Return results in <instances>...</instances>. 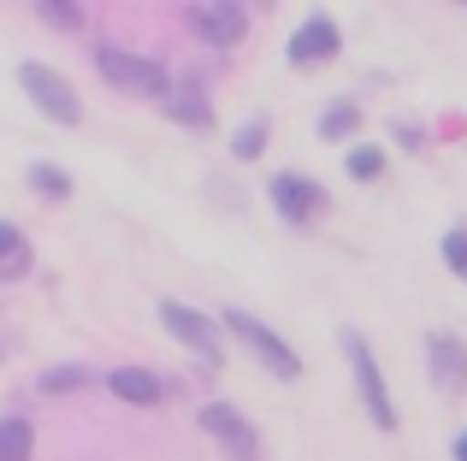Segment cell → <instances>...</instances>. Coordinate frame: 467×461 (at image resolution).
<instances>
[{
	"label": "cell",
	"instance_id": "8992f818",
	"mask_svg": "<svg viewBox=\"0 0 467 461\" xmlns=\"http://www.w3.org/2000/svg\"><path fill=\"white\" fill-rule=\"evenodd\" d=\"M202 426L219 438V450H225L231 461H254V426L237 415L231 403H207L202 408Z\"/></svg>",
	"mask_w": 467,
	"mask_h": 461
},
{
	"label": "cell",
	"instance_id": "30bf717a",
	"mask_svg": "<svg viewBox=\"0 0 467 461\" xmlns=\"http://www.w3.org/2000/svg\"><path fill=\"white\" fill-rule=\"evenodd\" d=\"M190 24H195V30H202L213 47H237L243 30H249L243 6H190Z\"/></svg>",
	"mask_w": 467,
	"mask_h": 461
},
{
	"label": "cell",
	"instance_id": "8fae6325",
	"mask_svg": "<svg viewBox=\"0 0 467 461\" xmlns=\"http://www.w3.org/2000/svg\"><path fill=\"white\" fill-rule=\"evenodd\" d=\"M107 391H113L119 403H142V408L166 396V391H160V379H154L149 367H113V373H107Z\"/></svg>",
	"mask_w": 467,
	"mask_h": 461
},
{
	"label": "cell",
	"instance_id": "ba28073f",
	"mask_svg": "<svg viewBox=\"0 0 467 461\" xmlns=\"http://www.w3.org/2000/svg\"><path fill=\"white\" fill-rule=\"evenodd\" d=\"M337 47H343V36H337V24H331L326 12H314V18L290 36V59H296V66H326Z\"/></svg>",
	"mask_w": 467,
	"mask_h": 461
},
{
	"label": "cell",
	"instance_id": "2e32d148",
	"mask_svg": "<svg viewBox=\"0 0 467 461\" xmlns=\"http://www.w3.org/2000/svg\"><path fill=\"white\" fill-rule=\"evenodd\" d=\"M379 172H385V154H379L373 142H355V149H349V178H355V184H373Z\"/></svg>",
	"mask_w": 467,
	"mask_h": 461
},
{
	"label": "cell",
	"instance_id": "3957f363",
	"mask_svg": "<svg viewBox=\"0 0 467 461\" xmlns=\"http://www.w3.org/2000/svg\"><path fill=\"white\" fill-rule=\"evenodd\" d=\"M18 83H24V95H30L47 118H59V125H78V118H83L78 89H71L59 71H47V66H36V59H30V66H18Z\"/></svg>",
	"mask_w": 467,
	"mask_h": 461
},
{
	"label": "cell",
	"instance_id": "7a4b0ae2",
	"mask_svg": "<svg viewBox=\"0 0 467 461\" xmlns=\"http://www.w3.org/2000/svg\"><path fill=\"white\" fill-rule=\"evenodd\" d=\"M343 349H349L355 391H361V403H367V415H373V426H379V432H397V408H390V391H385V379H379V367H373V349L361 343V332H343Z\"/></svg>",
	"mask_w": 467,
	"mask_h": 461
},
{
	"label": "cell",
	"instance_id": "52a82bcc",
	"mask_svg": "<svg viewBox=\"0 0 467 461\" xmlns=\"http://www.w3.org/2000/svg\"><path fill=\"white\" fill-rule=\"evenodd\" d=\"M266 196H273V208L285 213V220H314V213L326 208V190L308 184V178H296V172H278L273 184H266Z\"/></svg>",
	"mask_w": 467,
	"mask_h": 461
},
{
	"label": "cell",
	"instance_id": "9c48e42d",
	"mask_svg": "<svg viewBox=\"0 0 467 461\" xmlns=\"http://www.w3.org/2000/svg\"><path fill=\"white\" fill-rule=\"evenodd\" d=\"M426 361H432V379L444 396L467 391V343H456V337H432L426 343Z\"/></svg>",
	"mask_w": 467,
	"mask_h": 461
},
{
	"label": "cell",
	"instance_id": "ffe728a7",
	"mask_svg": "<svg viewBox=\"0 0 467 461\" xmlns=\"http://www.w3.org/2000/svg\"><path fill=\"white\" fill-rule=\"evenodd\" d=\"M444 261H450L456 278H467V230H450V237H444Z\"/></svg>",
	"mask_w": 467,
	"mask_h": 461
},
{
	"label": "cell",
	"instance_id": "d6986e66",
	"mask_svg": "<svg viewBox=\"0 0 467 461\" xmlns=\"http://www.w3.org/2000/svg\"><path fill=\"white\" fill-rule=\"evenodd\" d=\"M261 149H266V118H249V125L237 130V154H243V160H254Z\"/></svg>",
	"mask_w": 467,
	"mask_h": 461
},
{
	"label": "cell",
	"instance_id": "4fadbf2b",
	"mask_svg": "<svg viewBox=\"0 0 467 461\" xmlns=\"http://www.w3.org/2000/svg\"><path fill=\"white\" fill-rule=\"evenodd\" d=\"M30 450H36V426L18 420V415H6L0 420V461H30Z\"/></svg>",
	"mask_w": 467,
	"mask_h": 461
},
{
	"label": "cell",
	"instance_id": "7c38bea8",
	"mask_svg": "<svg viewBox=\"0 0 467 461\" xmlns=\"http://www.w3.org/2000/svg\"><path fill=\"white\" fill-rule=\"evenodd\" d=\"M24 272H30V242H24L18 225L0 220V284H12V278H24Z\"/></svg>",
	"mask_w": 467,
	"mask_h": 461
},
{
	"label": "cell",
	"instance_id": "e0dca14e",
	"mask_svg": "<svg viewBox=\"0 0 467 461\" xmlns=\"http://www.w3.org/2000/svg\"><path fill=\"white\" fill-rule=\"evenodd\" d=\"M30 184L42 190V196H54V201H66V196H71V178L59 172V166H30Z\"/></svg>",
	"mask_w": 467,
	"mask_h": 461
},
{
	"label": "cell",
	"instance_id": "7402d4cb",
	"mask_svg": "<svg viewBox=\"0 0 467 461\" xmlns=\"http://www.w3.org/2000/svg\"><path fill=\"white\" fill-rule=\"evenodd\" d=\"M456 461H467V432H462V438H456Z\"/></svg>",
	"mask_w": 467,
	"mask_h": 461
},
{
	"label": "cell",
	"instance_id": "44dd1931",
	"mask_svg": "<svg viewBox=\"0 0 467 461\" xmlns=\"http://www.w3.org/2000/svg\"><path fill=\"white\" fill-rule=\"evenodd\" d=\"M36 12H42V18H54L59 30H71V24H78V6H71V0H42Z\"/></svg>",
	"mask_w": 467,
	"mask_h": 461
},
{
	"label": "cell",
	"instance_id": "277c9868",
	"mask_svg": "<svg viewBox=\"0 0 467 461\" xmlns=\"http://www.w3.org/2000/svg\"><path fill=\"white\" fill-rule=\"evenodd\" d=\"M95 66H101L119 89H130V95H154V101H166V89H171L166 71H160L154 59H137V54H125V47H95Z\"/></svg>",
	"mask_w": 467,
	"mask_h": 461
},
{
	"label": "cell",
	"instance_id": "ac0fdd59",
	"mask_svg": "<svg viewBox=\"0 0 467 461\" xmlns=\"http://www.w3.org/2000/svg\"><path fill=\"white\" fill-rule=\"evenodd\" d=\"M355 125H361V113H355V107H331V113L319 118V137H349Z\"/></svg>",
	"mask_w": 467,
	"mask_h": 461
},
{
	"label": "cell",
	"instance_id": "5bb4252c",
	"mask_svg": "<svg viewBox=\"0 0 467 461\" xmlns=\"http://www.w3.org/2000/svg\"><path fill=\"white\" fill-rule=\"evenodd\" d=\"M83 384H95L89 367H47L42 379H36V391L42 396H66V391H83Z\"/></svg>",
	"mask_w": 467,
	"mask_h": 461
},
{
	"label": "cell",
	"instance_id": "5b68a950",
	"mask_svg": "<svg viewBox=\"0 0 467 461\" xmlns=\"http://www.w3.org/2000/svg\"><path fill=\"white\" fill-rule=\"evenodd\" d=\"M160 320H166V332L178 337V343H190L207 367H219V325L207 320V313L183 308V302H160Z\"/></svg>",
	"mask_w": 467,
	"mask_h": 461
},
{
	"label": "cell",
	"instance_id": "9a60e30c",
	"mask_svg": "<svg viewBox=\"0 0 467 461\" xmlns=\"http://www.w3.org/2000/svg\"><path fill=\"white\" fill-rule=\"evenodd\" d=\"M166 118H178V125H207V101L195 89H166Z\"/></svg>",
	"mask_w": 467,
	"mask_h": 461
},
{
	"label": "cell",
	"instance_id": "6da1fadb",
	"mask_svg": "<svg viewBox=\"0 0 467 461\" xmlns=\"http://www.w3.org/2000/svg\"><path fill=\"white\" fill-rule=\"evenodd\" d=\"M225 332H231V337H237V343H243V349H249V355H254V361H261V367H266V373H278V379H296V373H302V361H296V349H290V343H285V337H278V332H273V325H261V320H254V313H243V308H231V313H225Z\"/></svg>",
	"mask_w": 467,
	"mask_h": 461
}]
</instances>
